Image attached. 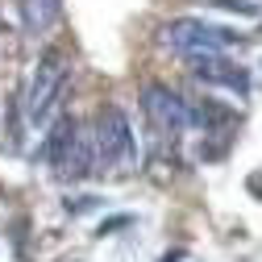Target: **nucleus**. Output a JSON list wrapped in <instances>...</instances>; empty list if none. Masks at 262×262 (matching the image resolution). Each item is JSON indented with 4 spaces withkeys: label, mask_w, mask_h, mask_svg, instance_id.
<instances>
[{
    "label": "nucleus",
    "mask_w": 262,
    "mask_h": 262,
    "mask_svg": "<svg viewBox=\"0 0 262 262\" xmlns=\"http://www.w3.org/2000/svg\"><path fill=\"white\" fill-rule=\"evenodd\" d=\"M92 208H100V200H96V195H83V200H75V204L67 200V212H75V216H79V212H92Z\"/></svg>",
    "instance_id": "obj_10"
},
{
    "label": "nucleus",
    "mask_w": 262,
    "mask_h": 262,
    "mask_svg": "<svg viewBox=\"0 0 262 262\" xmlns=\"http://www.w3.org/2000/svg\"><path fill=\"white\" fill-rule=\"evenodd\" d=\"M237 34H229L221 25H208V21H195V17H179L162 29V46H171L179 54H221L225 46H233Z\"/></svg>",
    "instance_id": "obj_3"
},
{
    "label": "nucleus",
    "mask_w": 262,
    "mask_h": 262,
    "mask_svg": "<svg viewBox=\"0 0 262 262\" xmlns=\"http://www.w3.org/2000/svg\"><path fill=\"white\" fill-rule=\"evenodd\" d=\"M212 5L229 9V13H242V17H258V5L254 0H212Z\"/></svg>",
    "instance_id": "obj_9"
},
{
    "label": "nucleus",
    "mask_w": 262,
    "mask_h": 262,
    "mask_svg": "<svg viewBox=\"0 0 262 262\" xmlns=\"http://www.w3.org/2000/svg\"><path fill=\"white\" fill-rule=\"evenodd\" d=\"M250 187H254V191H258V187H262V175H254V179H250Z\"/></svg>",
    "instance_id": "obj_12"
},
{
    "label": "nucleus",
    "mask_w": 262,
    "mask_h": 262,
    "mask_svg": "<svg viewBox=\"0 0 262 262\" xmlns=\"http://www.w3.org/2000/svg\"><path fill=\"white\" fill-rule=\"evenodd\" d=\"M58 175L62 179H88V175H96V162H92V129H79V134H75V142H71L67 158H62Z\"/></svg>",
    "instance_id": "obj_6"
},
{
    "label": "nucleus",
    "mask_w": 262,
    "mask_h": 262,
    "mask_svg": "<svg viewBox=\"0 0 262 262\" xmlns=\"http://www.w3.org/2000/svg\"><path fill=\"white\" fill-rule=\"evenodd\" d=\"M62 88H67V54L62 50H46L34 67V79H29V92H25V113L29 121H46L50 108L58 104Z\"/></svg>",
    "instance_id": "obj_2"
},
{
    "label": "nucleus",
    "mask_w": 262,
    "mask_h": 262,
    "mask_svg": "<svg viewBox=\"0 0 262 262\" xmlns=\"http://www.w3.org/2000/svg\"><path fill=\"white\" fill-rule=\"evenodd\" d=\"M187 67L195 79H204V83H221V88H233L237 96L250 92V75L246 67H237V62H229L225 54H191L187 58Z\"/></svg>",
    "instance_id": "obj_5"
},
{
    "label": "nucleus",
    "mask_w": 262,
    "mask_h": 262,
    "mask_svg": "<svg viewBox=\"0 0 262 262\" xmlns=\"http://www.w3.org/2000/svg\"><path fill=\"white\" fill-rule=\"evenodd\" d=\"M142 108H146L150 125L158 129L162 138H179L183 129H187V100H183L179 92L162 88V83H150L142 92Z\"/></svg>",
    "instance_id": "obj_4"
},
{
    "label": "nucleus",
    "mask_w": 262,
    "mask_h": 262,
    "mask_svg": "<svg viewBox=\"0 0 262 262\" xmlns=\"http://www.w3.org/2000/svg\"><path fill=\"white\" fill-rule=\"evenodd\" d=\"M58 9H62V0H21V25H25V34L42 38L46 29L58 21Z\"/></svg>",
    "instance_id": "obj_8"
},
{
    "label": "nucleus",
    "mask_w": 262,
    "mask_h": 262,
    "mask_svg": "<svg viewBox=\"0 0 262 262\" xmlns=\"http://www.w3.org/2000/svg\"><path fill=\"white\" fill-rule=\"evenodd\" d=\"M75 134H79V121H75V117H58V121H54V129H50V134H46V146H42V158L50 162L54 171L62 167V158H67V150H71V142H75Z\"/></svg>",
    "instance_id": "obj_7"
},
{
    "label": "nucleus",
    "mask_w": 262,
    "mask_h": 262,
    "mask_svg": "<svg viewBox=\"0 0 262 262\" xmlns=\"http://www.w3.org/2000/svg\"><path fill=\"white\" fill-rule=\"evenodd\" d=\"M138 158V142H134V125H129L121 104H104L96 113V129H92V162L96 171L117 167V171H134Z\"/></svg>",
    "instance_id": "obj_1"
},
{
    "label": "nucleus",
    "mask_w": 262,
    "mask_h": 262,
    "mask_svg": "<svg viewBox=\"0 0 262 262\" xmlns=\"http://www.w3.org/2000/svg\"><path fill=\"white\" fill-rule=\"evenodd\" d=\"M125 225H129V216H113V221L100 225V233H113V229H125Z\"/></svg>",
    "instance_id": "obj_11"
}]
</instances>
